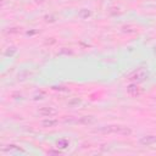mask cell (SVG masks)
Returning a JSON list of instances; mask_svg holds the SVG:
<instances>
[{
	"instance_id": "obj_1",
	"label": "cell",
	"mask_w": 156,
	"mask_h": 156,
	"mask_svg": "<svg viewBox=\"0 0 156 156\" xmlns=\"http://www.w3.org/2000/svg\"><path fill=\"white\" fill-rule=\"evenodd\" d=\"M129 78L134 82H143L147 78V72L145 69H138V71L133 72V74H130Z\"/></svg>"
},
{
	"instance_id": "obj_2",
	"label": "cell",
	"mask_w": 156,
	"mask_h": 156,
	"mask_svg": "<svg viewBox=\"0 0 156 156\" xmlns=\"http://www.w3.org/2000/svg\"><path fill=\"white\" fill-rule=\"evenodd\" d=\"M154 143H156V136H154V135H147V136H144V138L140 139V144L146 145V146L151 145Z\"/></svg>"
},
{
	"instance_id": "obj_3",
	"label": "cell",
	"mask_w": 156,
	"mask_h": 156,
	"mask_svg": "<svg viewBox=\"0 0 156 156\" xmlns=\"http://www.w3.org/2000/svg\"><path fill=\"white\" fill-rule=\"evenodd\" d=\"M39 113L43 115V116H51V115H55L56 113V110L52 108V107H44V108H40L39 110Z\"/></svg>"
},
{
	"instance_id": "obj_4",
	"label": "cell",
	"mask_w": 156,
	"mask_h": 156,
	"mask_svg": "<svg viewBox=\"0 0 156 156\" xmlns=\"http://www.w3.org/2000/svg\"><path fill=\"white\" fill-rule=\"evenodd\" d=\"M55 124H57L56 119H46V121L43 122V126H45V127H51V126H55Z\"/></svg>"
},
{
	"instance_id": "obj_5",
	"label": "cell",
	"mask_w": 156,
	"mask_h": 156,
	"mask_svg": "<svg viewBox=\"0 0 156 156\" xmlns=\"http://www.w3.org/2000/svg\"><path fill=\"white\" fill-rule=\"evenodd\" d=\"M78 16L80 17V18H87L88 16H90V12L88 11V10H85V9H83L79 13H78Z\"/></svg>"
},
{
	"instance_id": "obj_6",
	"label": "cell",
	"mask_w": 156,
	"mask_h": 156,
	"mask_svg": "<svg viewBox=\"0 0 156 156\" xmlns=\"http://www.w3.org/2000/svg\"><path fill=\"white\" fill-rule=\"evenodd\" d=\"M57 146H60V147H66V146H68V141L67 140H65V139H62V140H60L58 143H57Z\"/></svg>"
},
{
	"instance_id": "obj_7",
	"label": "cell",
	"mask_w": 156,
	"mask_h": 156,
	"mask_svg": "<svg viewBox=\"0 0 156 156\" xmlns=\"http://www.w3.org/2000/svg\"><path fill=\"white\" fill-rule=\"evenodd\" d=\"M155 52H156V46H155Z\"/></svg>"
}]
</instances>
